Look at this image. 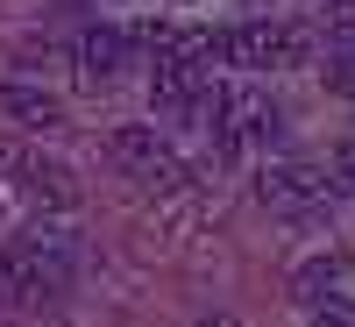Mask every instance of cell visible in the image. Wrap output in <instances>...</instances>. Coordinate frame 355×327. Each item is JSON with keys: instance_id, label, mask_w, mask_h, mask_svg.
Here are the masks:
<instances>
[{"instance_id": "obj_1", "label": "cell", "mask_w": 355, "mask_h": 327, "mask_svg": "<svg viewBox=\"0 0 355 327\" xmlns=\"http://www.w3.org/2000/svg\"><path fill=\"white\" fill-rule=\"evenodd\" d=\"M71 263H78L71 228H57V221L21 228L15 242L0 249V306H15V313H36V306H50L57 292L71 285Z\"/></svg>"}, {"instance_id": "obj_2", "label": "cell", "mask_w": 355, "mask_h": 327, "mask_svg": "<svg viewBox=\"0 0 355 327\" xmlns=\"http://www.w3.org/2000/svg\"><path fill=\"white\" fill-rule=\"evenodd\" d=\"M214 57L220 65H249V72H284V65L313 57V28L306 22H242V28L214 36Z\"/></svg>"}, {"instance_id": "obj_3", "label": "cell", "mask_w": 355, "mask_h": 327, "mask_svg": "<svg viewBox=\"0 0 355 327\" xmlns=\"http://www.w3.org/2000/svg\"><path fill=\"white\" fill-rule=\"evenodd\" d=\"M107 157H114V171H121L128 185H150V192H178L185 185V164H178V150L157 128H114Z\"/></svg>"}, {"instance_id": "obj_4", "label": "cell", "mask_w": 355, "mask_h": 327, "mask_svg": "<svg viewBox=\"0 0 355 327\" xmlns=\"http://www.w3.org/2000/svg\"><path fill=\"white\" fill-rule=\"evenodd\" d=\"M256 199L270 206V214H320V206L334 199V178L320 171V164H263L256 171Z\"/></svg>"}, {"instance_id": "obj_5", "label": "cell", "mask_w": 355, "mask_h": 327, "mask_svg": "<svg viewBox=\"0 0 355 327\" xmlns=\"http://www.w3.org/2000/svg\"><path fill=\"white\" fill-rule=\"evenodd\" d=\"M8 178L36 199V206H50V214H71L78 206V178H71V164L64 157H43V150H15L8 157Z\"/></svg>"}, {"instance_id": "obj_6", "label": "cell", "mask_w": 355, "mask_h": 327, "mask_svg": "<svg viewBox=\"0 0 355 327\" xmlns=\"http://www.w3.org/2000/svg\"><path fill=\"white\" fill-rule=\"evenodd\" d=\"M214 135H220V150H249V142H277V100H270V93H220Z\"/></svg>"}, {"instance_id": "obj_7", "label": "cell", "mask_w": 355, "mask_h": 327, "mask_svg": "<svg viewBox=\"0 0 355 327\" xmlns=\"http://www.w3.org/2000/svg\"><path fill=\"white\" fill-rule=\"evenodd\" d=\"M150 93H157L164 114H199V100L214 93V85H206V57H157Z\"/></svg>"}, {"instance_id": "obj_8", "label": "cell", "mask_w": 355, "mask_h": 327, "mask_svg": "<svg viewBox=\"0 0 355 327\" xmlns=\"http://www.w3.org/2000/svg\"><path fill=\"white\" fill-rule=\"evenodd\" d=\"M128 50H135V36H128V28H85V36H78V78L85 85H114V78H121V65H128Z\"/></svg>"}, {"instance_id": "obj_9", "label": "cell", "mask_w": 355, "mask_h": 327, "mask_svg": "<svg viewBox=\"0 0 355 327\" xmlns=\"http://www.w3.org/2000/svg\"><path fill=\"white\" fill-rule=\"evenodd\" d=\"M0 114H8L15 128H57V121H64V107H57L43 85H21V78L0 85Z\"/></svg>"}, {"instance_id": "obj_10", "label": "cell", "mask_w": 355, "mask_h": 327, "mask_svg": "<svg viewBox=\"0 0 355 327\" xmlns=\"http://www.w3.org/2000/svg\"><path fill=\"white\" fill-rule=\"evenodd\" d=\"M320 28H327V43H355V0H327V15H320Z\"/></svg>"}, {"instance_id": "obj_11", "label": "cell", "mask_w": 355, "mask_h": 327, "mask_svg": "<svg viewBox=\"0 0 355 327\" xmlns=\"http://www.w3.org/2000/svg\"><path fill=\"white\" fill-rule=\"evenodd\" d=\"M327 85H334V93H355V43H341V50H334V65H327Z\"/></svg>"}, {"instance_id": "obj_12", "label": "cell", "mask_w": 355, "mask_h": 327, "mask_svg": "<svg viewBox=\"0 0 355 327\" xmlns=\"http://www.w3.org/2000/svg\"><path fill=\"white\" fill-rule=\"evenodd\" d=\"M313 327H355V299H320L313 306Z\"/></svg>"}, {"instance_id": "obj_13", "label": "cell", "mask_w": 355, "mask_h": 327, "mask_svg": "<svg viewBox=\"0 0 355 327\" xmlns=\"http://www.w3.org/2000/svg\"><path fill=\"white\" fill-rule=\"evenodd\" d=\"M348 185H355V150H348Z\"/></svg>"}]
</instances>
